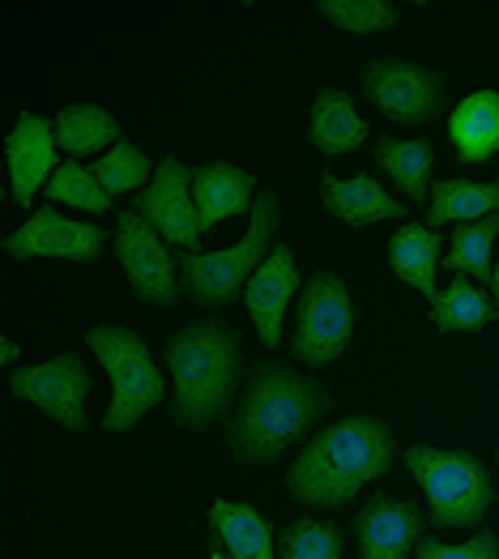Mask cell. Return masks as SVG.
I'll return each mask as SVG.
<instances>
[{"instance_id":"e0dca14e","label":"cell","mask_w":499,"mask_h":559,"mask_svg":"<svg viewBox=\"0 0 499 559\" xmlns=\"http://www.w3.org/2000/svg\"><path fill=\"white\" fill-rule=\"evenodd\" d=\"M320 201L329 205L333 218H342L346 227H371L380 218H406V205L397 197H389L371 176H351L337 180L333 171L320 176Z\"/></svg>"},{"instance_id":"3957f363","label":"cell","mask_w":499,"mask_h":559,"mask_svg":"<svg viewBox=\"0 0 499 559\" xmlns=\"http://www.w3.org/2000/svg\"><path fill=\"white\" fill-rule=\"evenodd\" d=\"M167 368L176 380L171 415L180 427H210L235 402L239 380V337L223 325H188L167 342Z\"/></svg>"},{"instance_id":"277c9868","label":"cell","mask_w":499,"mask_h":559,"mask_svg":"<svg viewBox=\"0 0 499 559\" xmlns=\"http://www.w3.org/2000/svg\"><path fill=\"white\" fill-rule=\"evenodd\" d=\"M277 231V197L273 188L257 192L252 218H248V235L223 248V252H180V286L188 290V299H197L201 308H227L239 286H248V278L265 265L270 257V235Z\"/></svg>"},{"instance_id":"ffe728a7","label":"cell","mask_w":499,"mask_h":559,"mask_svg":"<svg viewBox=\"0 0 499 559\" xmlns=\"http://www.w3.org/2000/svg\"><path fill=\"white\" fill-rule=\"evenodd\" d=\"M308 141L320 154H351L367 141V120L355 111V98L346 91H320L312 103V124Z\"/></svg>"},{"instance_id":"1f68e13d","label":"cell","mask_w":499,"mask_h":559,"mask_svg":"<svg viewBox=\"0 0 499 559\" xmlns=\"http://www.w3.org/2000/svg\"><path fill=\"white\" fill-rule=\"evenodd\" d=\"M210 559H235V556L227 551V543H223L218 534H214V543H210Z\"/></svg>"},{"instance_id":"4316f807","label":"cell","mask_w":499,"mask_h":559,"mask_svg":"<svg viewBox=\"0 0 499 559\" xmlns=\"http://www.w3.org/2000/svg\"><path fill=\"white\" fill-rule=\"evenodd\" d=\"M346 530L337 521H286L277 530V559H342Z\"/></svg>"},{"instance_id":"484cf974","label":"cell","mask_w":499,"mask_h":559,"mask_svg":"<svg viewBox=\"0 0 499 559\" xmlns=\"http://www.w3.org/2000/svg\"><path fill=\"white\" fill-rule=\"evenodd\" d=\"M499 239V214L491 218H478V223H465L453 231V248L440 257L444 270H453L461 278L474 282H496V265H491V248Z\"/></svg>"},{"instance_id":"44dd1931","label":"cell","mask_w":499,"mask_h":559,"mask_svg":"<svg viewBox=\"0 0 499 559\" xmlns=\"http://www.w3.org/2000/svg\"><path fill=\"white\" fill-rule=\"evenodd\" d=\"M51 129H56V145H60L69 158H86V154H98V150L124 141L120 138L116 116H111L107 107H98V103H73V107H64V111L51 120Z\"/></svg>"},{"instance_id":"d4e9b609","label":"cell","mask_w":499,"mask_h":559,"mask_svg":"<svg viewBox=\"0 0 499 559\" xmlns=\"http://www.w3.org/2000/svg\"><path fill=\"white\" fill-rule=\"evenodd\" d=\"M499 317V304L491 295H483L470 278H456L440 290L436 308H431V321L440 333H478Z\"/></svg>"},{"instance_id":"cb8c5ba5","label":"cell","mask_w":499,"mask_h":559,"mask_svg":"<svg viewBox=\"0 0 499 559\" xmlns=\"http://www.w3.org/2000/svg\"><path fill=\"white\" fill-rule=\"evenodd\" d=\"M499 214V185H474V180H440L431 185V205H427V223L431 231L449 227V223H478Z\"/></svg>"},{"instance_id":"ba28073f","label":"cell","mask_w":499,"mask_h":559,"mask_svg":"<svg viewBox=\"0 0 499 559\" xmlns=\"http://www.w3.org/2000/svg\"><path fill=\"white\" fill-rule=\"evenodd\" d=\"M364 98L389 120L427 124L449 107V78L409 60H371L364 69Z\"/></svg>"},{"instance_id":"2e32d148","label":"cell","mask_w":499,"mask_h":559,"mask_svg":"<svg viewBox=\"0 0 499 559\" xmlns=\"http://www.w3.org/2000/svg\"><path fill=\"white\" fill-rule=\"evenodd\" d=\"M192 201L201 214V231H210L223 218H239L257 205V180L230 163H205L201 171H192Z\"/></svg>"},{"instance_id":"836d02e7","label":"cell","mask_w":499,"mask_h":559,"mask_svg":"<svg viewBox=\"0 0 499 559\" xmlns=\"http://www.w3.org/2000/svg\"><path fill=\"white\" fill-rule=\"evenodd\" d=\"M491 286H496V304H499V261H496V282H491Z\"/></svg>"},{"instance_id":"83f0119b","label":"cell","mask_w":499,"mask_h":559,"mask_svg":"<svg viewBox=\"0 0 499 559\" xmlns=\"http://www.w3.org/2000/svg\"><path fill=\"white\" fill-rule=\"evenodd\" d=\"M44 192H47V201H56V205H78V210H86V214H107V210H111L107 188L98 185V176H94L91 167H82L78 158L60 163Z\"/></svg>"},{"instance_id":"52a82bcc","label":"cell","mask_w":499,"mask_h":559,"mask_svg":"<svg viewBox=\"0 0 499 559\" xmlns=\"http://www.w3.org/2000/svg\"><path fill=\"white\" fill-rule=\"evenodd\" d=\"M351 333H355V304H351L346 282L337 274H317L304 282L295 337H290L295 355L312 368H324L351 346Z\"/></svg>"},{"instance_id":"7402d4cb","label":"cell","mask_w":499,"mask_h":559,"mask_svg":"<svg viewBox=\"0 0 499 559\" xmlns=\"http://www.w3.org/2000/svg\"><path fill=\"white\" fill-rule=\"evenodd\" d=\"M210 525H214V534L227 543V551L235 559H277L270 521L257 513L252 504L214 500V504H210Z\"/></svg>"},{"instance_id":"5b68a950","label":"cell","mask_w":499,"mask_h":559,"mask_svg":"<svg viewBox=\"0 0 499 559\" xmlns=\"http://www.w3.org/2000/svg\"><path fill=\"white\" fill-rule=\"evenodd\" d=\"M406 469L427 491L431 525H444V530L483 525V516L496 500L491 474L474 453H444V449L414 444L406 449Z\"/></svg>"},{"instance_id":"4fadbf2b","label":"cell","mask_w":499,"mask_h":559,"mask_svg":"<svg viewBox=\"0 0 499 559\" xmlns=\"http://www.w3.org/2000/svg\"><path fill=\"white\" fill-rule=\"evenodd\" d=\"M56 129L47 116H17L13 133L4 141V163H9V201L31 205V197L47 188L56 176Z\"/></svg>"},{"instance_id":"6da1fadb","label":"cell","mask_w":499,"mask_h":559,"mask_svg":"<svg viewBox=\"0 0 499 559\" xmlns=\"http://www.w3.org/2000/svg\"><path fill=\"white\" fill-rule=\"evenodd\" d=\"M397 457L393 431L371 415L324 427L317 440L290 462L286 491L304 509H342L364 491L371 478H380Z\"/></svg>"},{"instance_id":"30bf717a","label":"cell","mask_w":499,"mask_h":559,"mask_svg":"<svg viewBox=\"0 0 499 559\" xmlns=\"http://www.w3.org/2000/svg\"><path fill=\"white\" fill-rule=\"evenodd\" d=\"M116 257H120L124 274L133 282L136 299L167 304V308L180 299V286H176L180 257L167 252V239L154 231L141 214H133V210H120L116 214Z\"/></svg>"},{"instance_id":"ac0fdd59","label":"cell","mask_w":499,"mask_h":559,"mask_svg":"<svg viewBox=\"0 0 499 559\" xmlns=\"http://www.w3.org/2000/svg\"><path fill=\"white\" fill-rule=\"evenodd\" d=\"M449 138L461 163H487L499 150V94L474 91L449 116Z\"/></svg>"},{"instance_id":"d6986e66","label":"cell","mask_w":499,"mask_h":559,"mask_svg":"<svg viewBox=\"0 0 499 559\" xmlns=\"http://www.w3.org/2000/svg\"><path fill=\"white\" fill-rule=\"evenodd\" d=\"M389 265H393V274L406 282V286H414L418 295H427L431 308H436V299H440V290H436L440 231H431L423 223H402L393 231V239H389Z\"/></svg>"},{"instance_id":"7a4b0ae2","label":"cell","mask_w":499,"mask_h":559,"mask_svg":"<svg viewBox=\"0 0 499 559\" xmlns=\"http://www.w3.org/2000/svg\"><path fill=\"white\" fill-rule=\"evenodd\" d=\"M324 411H329V393L317 380H304L286 364L270 359L252 372L235 406V419L227 423V449L239 462L273 466L317 427Z\"/></svg>"},{"instance_id":"d6a6232c","label":"cell","mask_w":499,"mask_h":559,"mask_svg":"<svg viewBox=\"0 0 499 559\" xmlns=\"http://www.w3.org/2000/svg\"><path fill=\"white\" fill-rule=\"evenodd\" d=\"M13 359H17V342L4 337V355H0V364H13Z\"/></svg>"},{"instance_id":"f546056e","label":"cell","mask_w":499,"mask_h":559,"mask_svg":"<svg viewBox=\"0 0 499 559\" xmlns=\"http://www.w3.org/2000/svg\"><path fill=\"white\" fill-rule=\"evenodd\" d=\"M320 13L342 26V31H359V35H371V31H389L397 26V4L389 0H320Z\"/></svg>"},{"instance_id":"f1b7e54d","label":"cell","mask_w":499,"mask_h":559,"mask_svg":"<svg viewBox=\"0 0 499 559\" xmlns=\"http://www.w3.org/2000/svg\"><path fill=\"white\" fill-rule=\"evenodd\" d=\"M94 176H98V185L107 188V197H116V192H133V188L150 185L154 180V163L145 158V150L133 145V141H120V145H111L98 163L91 167Z\"/></svg>"},{"instance_id":"9c48e42d","label":"cell","mask_w":499,"mask_h":559,"mask_svg":"<svg viewBox=\"0 0 499 559\" xmlns=\"http://www.w3.org/2000/svg\"><path fill=\"white\" fill-rule=\"evenodd\" d=\"M86 389H91V372L82 368L78 355H56L47 364H31L22 372L9 376V393L17 402L39 406L47 419L69 427V431H86Z\"/></svg>"},{"instance_id":"8992f818","label":"cell","mask_w":499,"mask_h":559,"mask_svg":"<svg viewBox=\"0 0 499 559\" xmlns=\"http://www.w3.org/2000/svg\"><path fill=\"white\" fill-rule=\"evenodd\" d=\"M86 346L98 355V364L111 376V406L103 415L107 431H129L141 423L145 411H154L167 397V380L158 364L150 359L145 342L124 325H94L86 333Z\"/></svg>"},{"instance_id":"5bb4252c","label":"cell","mask_w":499,"mask_h":559,"mask_svg":"<svg viewBox=\"0 0 499 559\" xmlns=\"http://www.w3.org/2000/svg\"><path fill=\"white\" fill-rule=\"evenodd\" d=\"M355 530H359V559H409V547H418L423 538V513L414 504L376 491L355 516Z\"/></svg>"},{"instance_id":"e575fe53","label":"cell","mask_w":499,"mask_h":559,"mask_svg":"<svg viewBox=\"0 0 499 559\" xmlns=\"http://www.w3.org/2000/svg\"><path fill=\"white\" fill-rule=\"evenodd\" d=\"M496 457H499V453H496Z\"/></svg>"},{"instance_id":"8fae6325","label":"cell","mask_w":499,"mask_h":559,"mask_svg":"<svg viewBox=\"0 0 499 559\" xmlns=\"http://www.w3.org/2000/svg\"><path fill=\"white\" fill-rule=\"evenodd\" d=\"M136 214L176 248H197L201 243V214L192 201V171L180 158H163L154 167L150 188L136 192Z\"/></svg>"},{"instance_id":"4dcf8cb0","label":"cell","mask_w":499,"mask_h":559,"mask_svg":"<svg viewBox=\"0 0 499 559\" xmlns=\"http://www.w3.org/2000/svg\"><path fill=\"white\" fill-rule=\"evenodd\" d=\"M414 559H499V538L491 530H474V538L461 547H444L440 538H418Z\"/></svg>"},{"instance_id":"603a6c76","label":"cell","mask_w":499,"mask_h":559,"mask_svg":"<svg viewBox=\"0 0 499 559\" xmlns=\"http://www.w3.org/2000/svg\"><path fill=\"white\" fill-rule=\"evenodd\" d=\"M376 163L393 185L406 192V201H423L431 188V167H436V150L427 138H376Z\"/></svg>"},{"instance_id":"9a60e30c","label":"cell","mask_w":499,"mask_h":559,"mask_svg":"<svg viewBox=\"0 0 499 559\" xmlns=\"http://www.w3.org/2000/svg\"><path fill=\"white\" fill-rule=\"evenodd\" d=\"M295 290H304L299 286V270H295V252L286 243H273L265 265L243 286V304H248V312L257 321V337L270 350L282 346V312H286V304H290Z\"/></svg>"},{"instance_id":"7c38bea8","label":"cell","mask_w":499,"mask_h":559,"mask_svg":"<svg viewBox=\"0 0 499 559\" xmlns=\"http://www.w3.org/2000/svg\"><path fill=\"white\" fill-rule=\"evenodd\" d=\"M103 248H107V231H103L98 223L60 218L51 205L35 210V214L26 218V227L4 235V252H9L13 261H26V257H64V261L86 265Z\"/></svg>"}]
</instances>
